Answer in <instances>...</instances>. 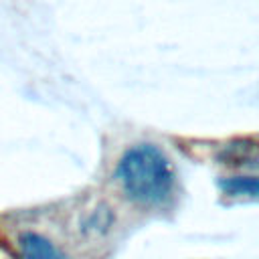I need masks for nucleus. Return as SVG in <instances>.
<instances>
[{
    "label": "nucleus",
    "instance_id": "nucleus-1",
    "mask_svg": "<svg viewBox=\"0 0 259 259\" xmlns=\"http://www.w3.org/2000/svg\"><path fill=\"white\" fill-rule=\"evenodd\" d=\"M113 174L123 194L140 206H162L174 194L176 172L172 160L156 144L130 146L119 156Z\"/></svg>",
    "mask_w": 259,
    "mask_h": 259
},
{
    "label": "nucleus",
    "instance_id": "nucleus-2",
    "mask_svg": "<svg viewBox=\"0 0 259 259\" xmlns=\"http://www.w3.org/2000/svg\"><path fill=\"white\" fill-rule=\"evenodd\" d=\"M217 162L231 168H259V142L251 138L231 140L219 148Z\"/></svg>",
    "mask_w": 259,
    "mask_h": 259
},
{
    "label": "nucleus",
    "instance_id": "nucleus-3",
    "mask_svg": "<svg viewBox=\"0 0 259 259\" xmlns=\"http://www.w3.org/2000/svg\"><path fill=\"white\" fill-rule=\"evenodd\" d=\"M18 247L22 259H69L51 239L34 231H24L18 237Z\"/></svg>",
    "mask_w": 259,
    "mask_h": 259
},
{
    "label": "nucleus",
    "instance_id": "nucleus-4",
    "mask_svg": "<svg viewBox=\"0 0 259 259\" xmlns=\"http://www.w3.org/2000/svg\"><path fill=\"white\" fill-rule=\"evenodd\" d=\"M217 186L227 196H259V176H225L217 180Z\"/></svg>",
    "mask_w": 259,
    "mask_h": 259
}]
</instances>
